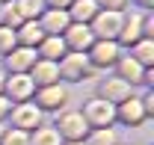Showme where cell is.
I'll return each instance as SVG.
<instances>
[{
	"mask_svg": "<svg viewBox=\"0 0 154 145\" xmlns=\"http://www.w3.org/2000/svg\"><path fill=\"white\" fill-rule=\"evenodd\" d=\"M54 130L59 133L62 142H83L86 133H89V125H86V119H83L77 110H68V113H62L57 119Z\"/></svg>",
	"mask_w": 154,
	"mask_h": 145,
	"instance_id": "cell-1",
	"label": "cell"
},
{
	"mask_svg": "<svg viewBox=\"0 0 154 145\" xmlns=\"http://www.w3.org/2000/svg\"><path fill=\"white\" fill-rule=\"evenodd\" d=\"M80 116L86 119V125H89V127H110L116 122V107L95 95V98H89V101L83 104Z\"/></svg>",
	"mask_w": 154,
	"mask_h": 145,
	"instance_id": "cell-2",
	"label": "cell"
},
{
	"mask_svg": "<svg viewBox=\"0 0 154 145\" xmlns=\"http://www.w3.org/2000/svg\"><path fill=\"white\" fill-rule=\"evenodd\" d=\"M3 95L12 101V104H24L36 95V83L30 74H6V83H3Z\"/></svg>",
	"mask_w": 154,
	"mask_h": 145,
	"instance_id": "cell-3",
	"label": "cell"
},
{
	"mask_svg": "<svg viewBox=\"0 0 154 145\" xmlns=\"http://www.w3.org/2000/svg\"><path fill=\"white\" fill-rule=\"evenodd\" d=\"M89 56V65H95V68H110L119 62V42H107V39H95L92 42V48L86 51Z\"/></svg>",
	"mask_w": 154,
	"mask_h": 145,
	"instance_id": "cell-4",
	"label": "cell"
},
{
	"mask_svg": "<svg viewBox=\"0 0 154 145\" xmlns=\"http://www.w3.org/2000/svg\"><path fill=\"white\" fill-rule=\"evenodd\" d=\"M9 119H12V127L33 133V130L42 125V110H38L33 101H24V104H15V107L9 110Z\"/></svg>",
	"mask_w": 154,
	"mask_h": 145,
	"instance_id": "cell-5",
	"label": "cell"
},
{
	"mask_svg": "<svg viewBox=\"0 0 154 145\" xmlns=\"http://www.w3.org/2000/svg\"><path fill=\"white\" fill-rule=\"evenodd\" d=\"M89 71H92V65H89V56L86 54H65L59 59V77L62 80L77 83V80H83Z\"/></svg>",
	"mask_w": 154,
	"mask_h": 145,
	"instance_id": "cell-6",
	"label": "cell"
},
{
	"mask_svg": "<svg viewBox=\"0 0 154 145\" xmlns=\"http://www.w3.org/2000/svg\"><path fill=\"white\" fill-rule=\"evenodd\" d=\"M122 24H125V21H122V15L107 9V12H98V15H95V24H92L89 30H92V36H95V39H107V42H116L119 30H122Z\"/></svg>",
	"mask_w": 154,
	"mask_h": 145,
	"instance_id": "cell-7",
	"label": "cell"
},
{
	"mask_svg": "<svg viewBox=\"0 0 154 145\" xmlns=\"http://www.w3.org/2000/svg\"><path fill=\"white\" fill-rule=\"evenodd\" d=\"M145 119H148V116H145L142 101H139L136 95L125 98L122 104H116V122H122V125H128V127H139Z\"/></svg>",
	"mask_w": 154,
	"mask_h": 145,
	"instance_id": "cell-8",
	"label": "cell"
},
{
	"mask_svg": "<svg viewBox=\"0 0 154 145\" xmlns=\"http://www.w3.org/2000/svg\"><path fill=\"white\" fill-rule=\"evenodd\" d=\"M65 101H68L65 86L54 83V86H42V89H36V101H33V104L45 113V110H62V107H65Z\"/></svg>",
	"mask_w": 154,
	"mask_h": 145,
	"instance_id": "cell-9",
	"label": "cell"
},
{
	"mask_svg": "<svg viewBox=\"0 0 154 145\" xmlns=\"http://www.w3.org/2000/svg\"><path fill=\"white\" fill-rule=\"evenodd\" d=\"M65 48H71V54H86L89 48H92V30L86 27V24H68V30H65Z\"/></svg>",
	"mask_w": 154,
	"mask_h": 145,
	"instance_id": "cell-10",
	"label": "cell"
},
{
	"mask_svg": "<svg viewBox=\"0 0 154 145\" xmlns=\"http://www.w3.org/2000/svg\"><path fill=\"white\" fill-rule=\"evenodd\" d=\"M134 95V86L131 83H125V80H119V77H110V80H104L101 86H98V98H104L107 104H122L125 98H131Z\"/></svg>",
	"mask_w": 154,
	"mask_h": 145,
	"instance_id": "cell-11",
	"label": "cell"
},
{
	"mask_svg": "<svg viewBox=\"0 0 154 145\" xmlns=\"http://www.w3.org/2000/svg\"><path fill=\"white\" fill-rule=\"evenodd\" d=\"M36 51L33 48H12L6 54V65H9V74H30V68L36 65Z\"/></svg>",
	"mask_w": 154,
	"mask_h": 145,
	"instance_id": "cell-12",
	"label": "cell"
},
{
	"mask_svg": "<svg viewBox=\"0 0 154 145\" xmlns=\"http://www.w3.org/2000/svg\"><path fill=\"white\" fill-rule=\"evenodd\" d=\"M30 77H33L36 89H42V86H54V83H59V62L36 59V65L30 68Z\"/></svg>",
	"mask_w": 154,
	"mask_h": 145,
	"instance_id": "cell-13",
	"label": "cell"
},
{
	"mask_svg": "<svg viewBox=\"0 0 154 145\" xmlns=\"http://www.w3.org/2000/svg\"><path fill=\"white\" fill-rule=\"evenodd\" d=\"M116 68H119V74H116V77H119V80H125V83H131V86L145 83V71H148V68H142L134 56H119Z\"/></svg>",
	"mask_w": 154,
	"mask_h": 145,
	"instance_id": "cell-14",
	"label": "cell"
},
{
	"mask_svg": "<svg viewBox=\"0 0 154 145\" xmlns=\"http://www.w3.org/2000/svg\"><path fill=\"white\" fill-rule=\"evenodd\" d=\"M38 59H51V62H59L62 56H65V42L59 36H45L42 39V45H38L36 51Z\"/></svg>",
	"mask_w": 154,
	"mask_h": 145,
	"instance_id": "cell-15",
	"label": "cell"
},
{
	"mask_svg": "<svg viewBox=\"0 0 154 145\" xmlns=\"http://www.w3.org/2000/svg\"><path fill=\"white\" fill-rule=\"evenodd\" d=\"M38 27L45 30V36H59V33H65V30H68V15H65L62 9H51Z\"/></svg>",
	"mask_w": 154,
	"mask_h": 145,
	"instance_id": "cell-16",
	"label": "cell"
},
{
	"mask_svg": "<svg viewBox=\"0 0 154 145\" xmlns=\"http://www.w3.org/2000/svg\"><path fill=\"white\" fill-rule=\"evenodd\" d=\"M42 39H45V30H42L38 24H33V21L24 24L21 33H15V42H21V48H33V51L42 45Z\"/></svg>",
	"mask_w": 154,
	"mask_h": 145,
	"instance_id": "cell-17",
	"label": "cell"
},
{
	"mask_svg": "<svg viewBox=\"0 0 154 145\" xmlns=\"http://www.w3.org/2000/svg\"><path fill=\"white\" fill-rule=\"evenodd\" d=\"M83 145H119V133L113 127H89Z\"/></svg>",
	"mask_w": 154,
	"mask_h": 145,
	"instance_id": "cell-18",
	"label": "cell"
},
{
	"mask_svg": "<svg viewBox=\"0 0 154 145\" xmlns=\"http://www.w3.org/2000/svg\"><path fill=\"white\" fill-rule=\"evenodd\" d=\"M131 56H134L142 68H151L154 65V42L151 39H139L134 45V51H131Z\"/></svg>",
	"mask_w": 154,
	"mask_h": 145,
	"instance_id": "cell-19",
	"label": "cell"
},
{
	"mask_svg": "<svg viewBox=\"0 0 154 145\" xmlns=\"http://www.w3.org/2000/svg\"><path fill=\"white\" fill-rule=\"evenodd\" d=\"M142 36H145V33H142V21H139V15H134L128 24H122V30H119V39H122L125 45H136Z\"/></svg>",
	"mask_w": 154,
	"mask_h": 145,
	"instance_id": "cell-20",
	"label": "cell"
},
{
	"mask_svg": "<svg viewBox=\"0 0 154 145\" xmlns=\"http://www.w3.org/2000/svg\"><path fill=\"white\" fill-rule=\"evenodd\" d=\"M30 145H62V139H59V133L54 130V127L38 125L36 130L30 133Z\"/></svg>",
	"mask_w": 154,
	"mask_h": 145,
	"instance_id": "cell-21",
	"label": "cell"
},
{
	"mask_svg": "<svg viewBox=\"0 0 154 145\" xmlns=\"http://www.w3.org/2000/svg\"><path fill=\"white\" fill-rule=\"evenodd\" d=\"M95 15H98V6L92 0H77L74 9H71V18H74L77 24H86V21H92Z\"/></svg>",
	"mask_w": 154,
	"mask_h": 145,
	"instance_id": "cell-22",
	"label": "cell"
},
{
	"mask_svg": "<svg viewBox=\"0 0 154 145\" xmlns=\"http://www.w3.org/2000/svg\"><path fill=\"white\" fill-rule=\"evenodd\" d=\"M0 145H30V133L27 130H18V127H6Z\"/></svg>",
	"mask_w": 154,
	"mask_h": 145,
	"instance_id": "cell-23",
	"label": "cell"
},
{
	"mask_svg": "<svg viewBox=\"0 0 154 145\" xmlns=\"http://www.w3.org/2000/svg\"><path fill=\"white\" fill-rule=\"evenodd\" d=\"M18 42H15V30H9V27H0V56H6L12 48H15Z\"/></svg>",
	"mask_w": 154,
	"mask_h": 145,
	"instance_id": "cell-24",
	"label": "cell"
},
{
	"mask_svg": "<svg viewBox=\"0 0 154 145\" xmlns=\"http://www.w3.org/2000/svg\"><path fill=\"white\" fill-rule=\"evenodd\" d=\"M15 9L21 18H36L42 12V0H21V6H15Z\"/></svg>",
	"mask_w": 154,
	"mask_h": 145,
	"instance_id": "cell-25",
	"label": "cell"
},
{
	"mask_svg": "<svg viewBox=\"0 0 154 145\" xmlns=\"http://www.w3.org/2000/svg\"><path fill=\"white\" fill-rule=\"evenodd\" d=\"M9 110H12V101H9L6 95H0V122L9 119Z\"/></svg>",
	"mask_w": 154,
	"mask_h": 145,
	"instance_id": "cell-26",
	"label": "cell"
},
{
	"mask_svg": "<svg viewBox=\"0 0 154 145\" xmlns=\"http://www.w3.org/2000/svg\"><path fill=\"white\" fill-rule=\"evenodd\" d=\"M101 3H104V6H107V9H110V12H116V6H119V3H122V0H101Z\"/></svg>",
	"mask_w": 154,
	"mask_h": 145,
	"instance_id": "cell-27",
	"label": "cell"
},
{
	"mask_svg": "<svg viewBox=\"0 0 154 145\" xmlns=\"http://www.w3.org/2000/svg\"><path fill=\"white\" fill-rule=\"evenodd\" d=\"M51 3H54V6H57V9H62V6H68V3H71V0H51Z\"/></svg>",
	"mask_w": 154,
	"mask_h": 145,
	"instance_id": "cell-28",
	"label": "cell"
},
{
	"mask_svg": "<svg viewBox=\"0 0 154 145\" xmlns=\"http://www.w3.org/2000/svg\"><path fill=\"white\" fill-rule=\"evenodd\" d=\"M3 83H6V74L0 71V95H3Z\"/></svg>",
	"mask_w": 154,
	"mask_h": 145,
	"instance_id": "cell-29",
	"label": "cell"
},
{
	"mask_svg": "<svg viewBox=\"0 0 154 145\" xmlns=\"http://www.w3.org/2000/svg\"><path fill=\"white\" fill-rule=\"evenodd\" d=\"M3 130H6V127H3V122H0V139H3Z\"/></svg>",
	"mask_w": 154,
	"mask_h": 145,
	"instance_id": "cell-30",
	"label": "cell"
},
{
	"mask_svg": "<svg viewBox=\"0 0 154 145\" xmlns=\"http://www.w3.org/2000/svg\"><path fill=\"white\" fill-rule=\"evenodd\" d=\"M62 145H83V142H62Z\"/></svg>",
	"mask_w": 154,
	"mask_h": 145,
	"instance_id": "cell-31",
	"label": "cell"
},
{
	"mask_svg": "<svg viewBox=\"0 0 154 145\" xmlns=\"http://www.w3.org/2000/svg\"><path fill=\"white\" fill-rule=\"evenodd\" d=\"M0 21H3V6H0Z\"/></svg>",
	"mask_w": 154,
	"mask_h": 145,
	"instance_id": "cell-32",
	"label": "cell"
},
{
	"mask_svg": "<svg viewBox=\"0 0 154 145\" xmlns=\"http://www.w3.org/2000/svg\"><path fill=\"white\" fill-rule=\"evenodd\" d=\"M142 3H151V0H142Z\"/></svg>",
	"mask_w": 154,
	"mask_h": 145,
	"instance_id": "cell-33",
	"label": "cell"
}]
</instances>
